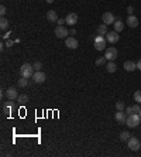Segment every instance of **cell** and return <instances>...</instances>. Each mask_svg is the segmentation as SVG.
Instances as JSON below:
<instances>
[{
  "mask_svg": "<svg viewBox=\"0 0 141 157\" xmlns=\"http://www.w3.org/2000/svg\"><path fill=\"white\" fill-rule=\"evenodd\" d=\"M33 67H34V70H35V71H41V68H43V64H41L40 61H37V62H34V64H33Z\"/></svg>",
  "mask_w": 141,
  "mask_h": 157,
  "instance_id": "83f0119b",
  "label": "cell"
},
{
  "mask_svg": "<svg viewBox=\"0 0 141 157\" xmlns=\"http://www.w3.org/2000/svg\"><path fill=\"white\" fill-rule=\"evenodd\" d=\"M130 137H131V135L127 132V130H126V132H121V135H120V139H121L123 141H129Z\"/></svg>",
  "mask_w": 141,
  "mask_h": 157,
  "instance_id": "cb8c5ba5",
  "label": "cell"
},
{
  "mask_svg": "<svg viewBox=\"0 0 141 157\" xmlns=\"http://www.w3.org/2000/svg\"><path fill=\"white\" fill-rule=\"evenodd\" d=\"M34 72H35V70H34V67L31 64H23L20 67V74L24 78H33Z\"/></svg>",
  "mask_w": 141,
  "mask_h": 157,
  "instance_id": "6da1fadb",
  "label": "cell"
},
{
  "mask_svg": "<svg viewBox=\"0 0 141 157\" xmlns=\"http://www.w3.org/2000/svg\"><path fill=\"white\" fill-rule=\"evenodd\" d=\"M47 20H48L49 23H57L58 21V14H57V11L49 10L48 13H47Z\"/></svg>",
  "mask_w": 141,
  "mask_h": 157,
  "instance_id": "2e32d148",
  "label": "cell"
},
{
  "mask_svg": "<svg viewBox=\"0 0 141 157\" xmlns=\"http://www.w3.org/2000/svg\"><path fill=\"white\" fill-rule=\"evenodd\" d=\"M127 144H129V149H131L133 152L140 150V147H141V143H140V140H138L137 137H130L129 141H127Z\"/></svg>",
  "mask_w": 141,
  "mask_h": 157,
  "instance_id": "277c9868",
  "label": "cell"
},
{
  "mask_svg": "<svg viewBox=\"0 0 141 157\" xmlns=\"http://www.w3.org/2000/svg\"><path fill=\"white\" fill-rule=\"evenodd\" d=\"M47 3H54V0H45Z\"/></svg>",
  "mask_w": 141,
  "mask_h": 157,
  "instance_id": "74e56055",
  "label": "cell"
},
{
  "mask_svg": "<svg viewBox=\"0 0 141 157\" xmlns=\"http://www.w3.org/2000/svg\"><path fill=\"white\" fill-rule=\"evenodd\" d=\"M114 119L117 120L119 123H126V120H127V116L123 110H117L116 113H114Z\"/></svg>",
  "mask_w": 141,
  "mask_h": 157,
  "instance_id": "4fadbf2b",
  "label": "cell"
},
{
  "mask_svg": "<svg viewBox=\"0 0 141 157\" xmlns=\"http://www.w3.org/2000/svg\"><path fill=\"white\" fill-rule=\"evenodd\" d=\"M104 37L107 40V43H110V44H116L119 41V34H117V31H109Z\"/></svg>",
  "mask_w": 141,
  "mask_h": 157,
  "instance_id": "30bf717a",
  "label": "cell"
},
{
  "mask_svg": "<svg viewBox=\"0 0 141 157\" xmlns=\"http://www.w3.org/2000/svg\"><path fill=\"white\" fill-rule=\"evenodd\" d=\"M140 103H137V105H133V113H140Z\"/></svg>",
  "mask_w": 141,
  "mask_h": 157,
  "instance_id": "f1b7e54d",
  "label": "cell"
},
{
  "mask_svg": "<svg viewBox=\"0 0 141 157\" xmlns=\"http://www.w3.org/2000/svg\"><path fill=\"white\" fill-rule=\"evenodd\" d=\"M127 26L131 28H136L137 26H138V19H137L136 16H133V14H130L129 16V19H127Z\"/></svg>",
  "mask_w": 141,
  "mask_h": 157,
  "instance_id": "5bb4252c",
  "label": "cell"
},
{
  "mask_svg": "<svg viewBox=\"0 0 141 157\" xmlns=\"http://www.w3.org/2000/svg\"><path fill=\"white\" fill-rule=\"evenodd\" d=\"M6 45H7V47H11V45H13V41H11V40H7V41H6Z\"/></svg>",
  "mask_w": 141,
  "mask_h": 157,
  "instance_id": "836d02e7",
  "label": "cell"
},
{
  "mask_svg": "<svg viewBox=\"0 0 141 157\" xmlns=\"http://www.w3.org/2000/svg\"><path fill=\"white\" fill-rule=\"evenodd\" d=\"M11 110H13V103L11 102L6 103L4 106H3V113H10Z\"/></svg>",
  "mask_w": 141,
  "mask_h": 157,
  "instance_id": "603a6c76",
  "label": "cell"
},
{
  "mask_svg": "<svg viewBox=\"0 0 141 157\" xmlns=\"http://www.w3.org/2000/svg\"><path fill=\"white\" fill-rule=\"evenodd\" d=\"M116 109L117 110H124V102L123 101H117L116 102Z\"/></svg>",
  "mask_w": 141,
  "mask_h": 157,
  "instance_id": "484cf974",
  "label": "cell"
},
{
  "mask_svg": "<svg viewBox=\"0 0 141 157\" xmlns=\"http://www.w3.org/2000/svg\"><path fill=\"white\" fill-rule=\"evenodd\" d=\"M104 57H106V60L109 61H114L116 58H117V50L114 48V47H110V48L106 50V54H104Z\"/></svg>",
  "mask_w": 141,
  "mask_h": 157,
  "instance_id": "52a82bcc",
  "label": "cell"
},
{
  "mask_svg": "<svg viewBox=\"0 0 141 157\" xmlns=\"http://www.w3.org/2000/svg\"><path fill=\"white\" fill-rule=\"evenodd\" d=\"M68 34H69V31H68L64 26H58V27L55 28V36L58 38H66Z\"/></svg>",
  "mask_w": 141,
  "mask_h": 157,
  "instance_id": "ba28073f",
  "label": "cell"
},
{
  "mask_svg": "<svg viewBox=\"0 0 141 157\" xmlns=\"http://www.w3.org/2000/svg\"><path fill=\"white\" fill-rule=\"evenodd\" d=\"M106 70H107V72H116V70H117V65L114 64V61H110V62L106 65Z\"/></svg>",
  "mask_w": 141,
  "mask_h": 157,
  "instance_id": "d6986e66",
  "label": "cell"
},
{
  "mask_svg": "<svg viewBox=\"0 0 141 157\" xmlns=\"http://www.w3.org/2000/svg\"><path fill=\"white\" fill-rule=\"evenodd\" d=\"M138 115H140V118H141V110H140V113H138Z\"/></svg>",
  "mask_w": 141,
  "mask_h": 157,
  "instance_id": "f35d334b",
  "label": "cell"
},
{
  "mask_svg": "<svg viewBox=\"0 0 141 157\" xmlns=\"http://www.w3.org/2000/svg\"><path fill=\"white\" fill-rule=\"evenodd\" d=\"M57 23H58L59 26H64L66 21H65V19H58V21H57Z\"/></svg>",
  "mask_w": 141,
  "mask_h": 157,
  "instance_id": "d6a6232c",
  "label": "cell"
},
{
  "mask_svg": "<svg viewBox=\"0 0 141 157\" xmlns=\"http://www.w3.org/2000/svg\"><path fill=\"white\" fill-rule=\"evenodd\" d=\"M69 34H76V30H75V28H72V30L69 31Z\"/></svg>",
  "mask_w": 141,
  "mask_h": 157,
  "instance_id": "d590c367",
  "label": "cell"
},
{
  "mask_svg": "<svg viewBox=\"0 0 141 157\" xmlns=\"http://www.w3.org/2000/svg\"><path fill=\"white\" fill-rule=\"evenodd\" d=\"M6 96L9 101H17V98H18V92H17L16 88H9L7 91H6Z\"/></svg>",
  "mask_w": 141,
  "mask_h": 157,
  "instance_id": "8fae6325",
  "label": "cell"
},
{
  "mask_svg": "<svg viewBox=\"0 0 141 157\" xmlns=\"http://www.w3.org/2000/svg\"><path fill=\"white\" fill-rule=\"evenodd\" d=\"M7 27H9V20L4 19V17H1V20H0V28L4 31V30H7Z\"/></svg>",
  "mask_w": 141,
  "mask_h": 157,
  "instance_id": "44dd1931",
  "label": "cell"
},
{
  "mask_svg": "<svg viewBox=\"0 0 141 157\" xmlns=\"http://www.w3.org/2000/svg\"><path fill=\"white\" fill-rule=\"evenodd\" d=\"M17 102L21 103V105H26V103L28 102V96H27V95H24V93H23V95H18V98H17Z\"/></svg>",
  "mask_w": 141,
  "mask_h": 157,
  "instance_id": "ffe728a7",
  "label": "cell"
},
{
  "mask_svg": "<svg viewBox=\"0 0 141 157\" xmlns=\"http://www.w3.org/2000/svg\"><path fill=\"white\" fill-rule=\"evenodd\" d=\"M9 34H10V33H6V34H3V38H9Z\"/></svg>",
  "mask_w": 141,
  "mask_h": 157,
  "instance_id": "8d00e7d4",
  "label": "cell"
},
{
  "mask_svg": "<svg viewBox=\"0 0 141 157\" xmlns=\"http://www.w3.org/2000/svg\"><path fill=\"white\" fill-rule=\"evenodd\" d=\"M27 85H28V78L21 76V79H18V87L20 88H27Z\"/></svg>",
  "mask_w": 141,
  "mask_h": 157,
  "instance_id": "7402d4cb",
  "label": "cell"
},
{
  "mask_svg": "<svg viewBox=\"0 0 141 157\" xmlns=\"http://www.w3.org/2000/svg\"><path fill=\"white\" fill-rule=\"evenodd\" d=\"M6 13H7V10H6V7L4 6H0V14H1V16L4 17V14Z\"/></svg>",
  "mask_w": 141,
  "mask_h": 157,
  "instance_id": "f546056e",
  "label": "cell"
},
{
  "mask_svg": "<svg viewBox=\"0 0 141 157\" xmlns=\"http://www.w3.org/2000/svg\"><path fill=\"white\" fill-rule=\"evenodd\" d=\"M65 45L68 47V48H70V50H76L78 47H79L78 40H76L75 37H66L65 38Z\"/></svg>",
  "mask_w": 141,
  "mask_h": 157,
  "instance_id": "8992f818",
  "label": "cell"
},
{
  "mask_svg": "<svg viewBox=\"0 0 141 157\" xmlns=\"http://www.w3.org/2000/svg\"><path fill=\"white\" fill-rule=\"evenodd\" d=\"M140 115L138 113H131L127 116V120H126V125L129 126V127H137V126L140 125Z\"/></svg>",
  "mask_w": 141,
  "mask_h": 157,
  "instance_id": "7a4b0ae2",
  "label": "cell"
},
{
  "mask_svg": "<svg viewBox=\"0 0 141 157\" xmlns=\"http://www.w3.org/2000/svg\"><path fill=\"white\" fill-rule=\"evenodd\" d=\"M114 31H117V33H120V31H123V28H124V23H121L119 20V21H114Z\"/></svg>",
  "mask_w": 141,
  "mask_h": 157,
  "instance_id": "ac0fdd59",
  "label": "cell"
},
{
  "mask_svg": "<svg viewBox=\"0 0 141 157\" xmlns=\"http://www.w3.org/2000/svg\"><path fill=\"white\" fill-rule=\"evenodd\" d=\"M45 79H47V75L44 74L43 71H35V72H34L33 81L35 82V84H44Z\"/></svg>",
  "mask_w": 141,
  "mask_h": 157,
  "instance_id": "5b68a950",
  "label": "cell"
},
{
  "mask_svg": "<svg viewBox=\"0 0 141 157\" xmlns=\"http://www.w3.org/2000/svg\"><path fill=\"white\" fill-rule=\"evenodd\" d=\"M65 21H66V24H69V26H75L76 23H78V14H76V13H69V14L65 17Z\"/></svg>",
  "mask_w": 141,
  "mask_h": 157,
  "instance_id": "7c38bea8",
  "label": "cell"
},
{
  "mask_svg": "<svg viewBox=\"0 0 141 157\" xmlns=\"http://www.w3.org/2000/svg\"><path fill=\"white\" fill-rule=\"evenodd\" d=\"M137 70L141 71V60H138V62H137Z\"/></svg>",
  "mask_w": 141,
  "mask_h": 157,
  "instance_id": "e575fe53",
  "label": "cell"
},
{
  "mask_svg": "<svg viewBox=\"0 0 141 157\" xmlns=\"http://www.w3.org/2000/svg\"><path fill=\"white\" fill-rule=\"evenodd\" d=\"M133 11H134V7H133V6H129V7H127V13H129V14H133Z\"/></svg>",
  "mask_w": 141,
  "mask_h": 157,
  "instance_id": "1f68e13d",
  "label": "cell"
},
{
  "mask_svg": "<svg viewBox=\"0 0 141 157\" xmlns=\"http://www.w3.org/2000/svg\"><path fill=\"white\" fill-rule=\"evenodd\" d=\"M107 24H100V26H99L98 27V34L99 36H106V34H107Z\"/></svg>",
  "mask_w": 141,
  "mask_h": 157,
  "instance_id": "e0dca14e",
  "label": "cell"
},
{
  "mask_svg": "<svg viewBox=\"0 0 141 157\" xmlns=\"http://www.w3.org/2000/svg\"><path fill=\"white\" fill-rule=\"evenodd\" d=\"M126 113H127V115L133 113V106H127V108H126Z\"/></svg>",
  "mask_w": 141,
  "mask_h": 157,
  "instance_id": "4dcf8cb0",
  "label": "cell"
},
{
  "mask_svg": "<svg viewBox=\"0 0 141 157\" xmlns=\"http://www.w3.org/2000/svg\"><path fill=\"white\" fill-rule=\"evenodd\" d=\"M134 101L137 103H141V91H136L134 92Z\"/></svg>",
  "mask_w": 141,
  "mask_h": 157,
  "instance_id": "4316f807",
  "label": "cell"
},
{
  "mask_svg": "<svg viewBox=\"0 0 141 157\" xmlns=\"http://www.w3.org/2000/svg\"><path fill=\"white\" fill-rule=\"evenodd\" d=\"M123 68H124L127 72H133L134 70H137V64L133 62V61H126L124 64H123Z\"/></svg>",
  "mask_w": 141,
  "mask_h": 157,
  "instance_id": "9a60e30c",
  "label": "cell"
},
{
  "mask_svg": "<svg viewBox=\"0 0 141 157\" xmlns=\"http://www.w3.org/2000/svg\"><path fill=\"white\" fill-rule=\"evenodd\" d=\"M106 43H107V40L104 36H98V37L95 38V48L98 50V51H103L106 50Z\"/></svg>",
  "mask_w": 141,
  "mask_h": 157,
  "instance_id": "3957f363",
  "label": "cell"
},
{
  "mask_svg": "<svg viewBox=\"0 0 141 157\" xmlns=\"http://www.w3.org/2000/svg\"><path fill=\"white\" fill-rule=\"evenodd\" d=\"M95 64L98 65V67H100V65H104V64H106V57H99L98 60L95 61Z\"/></svg>",
  "mask_w": 141,
  "mask_h": 157,
  "instance_id": "d4e9b609",
  "label": "cell"
},
{
  "mask_svg": "<svg viewBox=\"0 0 141 157\" xmlns=\"http://www.w3.org/2000/svg\"><path fill=\"white\" fill-rule=\"evenodd\" d=\"M102 20H103L104 24H114V21H116V17H114L113 13H110V11H106L103 14V17H102Z\"/></svg>",
  "mask_w": 141,
  "mask_h": 157,
  "instance_id": "9c48e42d",
  "label": "cell"
}]
</instances>
